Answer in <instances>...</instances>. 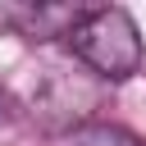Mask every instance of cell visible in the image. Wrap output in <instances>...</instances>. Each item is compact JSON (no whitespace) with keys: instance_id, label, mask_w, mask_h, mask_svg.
Returning <instances> with one entry per match:
<instances>
[{"instance_id":"cell-1","label":"cell","mask_w":146,"mask_h":146,"mask_svg":"<svg viewBox=\"0 0 146 146\" xmlns=\"http://www.w3.org/2000/svg\"><path fill=\"white\" fill-rule=\"evenodd\" d=\"M68 46L78 50V59L87 68H96L110 82H123L141 68V32H137V23L123 5L87 9V18L73 27Z\"/></svg>"},{"instance_id":"cell-2","label":"cell","mask_w":146,"mask_h":146,"mask_svg":"<svg viewBox=\"0 0 146 146\" xmlns=\"http://www.w3.org/2000/svg\"><path fill=\"white\" fill-rule=\"evenodd\" d=\"M87 18L82 5H36V9H23L18 23L27 36H73V27Z\"/></svg>"},{"instance_id":"cell-3","label":"cell","mask_w":146,"mask_h":146,"mask_svg":"<svg viewBox=\"0 0 146 146\" xmlns=\"http://www.w3.org/2000/svg\"><path fill=\"white\" fill-rule=\"evenodd\" d=\"M73 146H146V141H141V137H132L128 128L91 123V128H78V132H73Z\"/></svg>"}]
</instances>
